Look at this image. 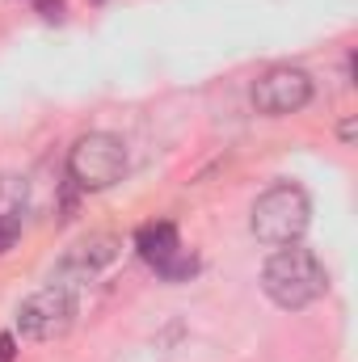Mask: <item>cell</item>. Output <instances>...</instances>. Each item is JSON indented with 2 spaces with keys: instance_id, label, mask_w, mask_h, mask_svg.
I'll return each mask as SVG.
<instances>
[{
  "instance_id": "6da1fadb",
  "label": "cell",
  "mask_w": 358,
  "mask_h": 362,
  "mask_svg": "<svg viewBox=\"0 0 358 362\" xmlns=\"http://www.w3.org/2000/svg\"><path fill=\"white\" fill-rule=\"evenodd\" d=\"M262 291H266L270 303L299 312V308H312L329 291V274L312 249L287 245V249H274L270 262L262 266Z\"/></svg>"
},
{
  "instance_id": "7a4b0ae2",
  "label": "cell",
  "mask_w": 358,
  "mask_h": 362,
  "mask_svg": "<svg viewBox=\"0 0 358 362\" xmlns=\"http://www.w3.org/2000/svg\"><path fill=\"white\" fill-rule=\"evenodd\" d=\"M308 223H312V198L295 181H274L266 194H258V202L249 211V228L266 249L299 245Z\"/></svg>"
},
{
  "instance_id": "3957f363",
  "label": "cell",
  "mask_w": 358,
  "mask_h": 362,
  "mask_svg": "<svg viewBox=\"0 0 358 362\" xmlns=\"http://www.w3.org/2000/svg\"><path fill=\"white\" fill-rule=\"evenodd\" d=\"M127 173V148L110 131H89L68 152V177L81 189H110Z\"/></svg>"
},
{
  "instance_id": "277c9868",
  "label": "cell",
  "mask_w": 358,
  "mask_h": 362,
  "mask_svg": "<svg viewBox=\"0 0 358 362\" xmlns=\"http://www.w3.org/2000/svg\"><path fill=\"white\" fill-rule=\"evenodd\" d=\"M72 320H76V291L59 282H47L42 291L25 295L17 308V333L25 341H55L72 329Z\"/></svg>"
},
{
  "instance_id": "5b68a950",
  "label": "cell",
  "mask_w": 358,
  "mask_h": 362,
  "mask_svg": "<svg viewBox=\"0 0 358 362\" xmlns=\"http://www.w3.org/2000/svg\"><path fill=\"white\" fill-rule=\"evenodd\" d=\"M118 257H122V240H118L114 232H89V236H81V240L59 257L51 282L76 291V286H85V282H97L105 270H114Z\"/></svg>"
},
{
  "instance_id": "8992f818",
  "label": "cell",
  "mask_w": 358,
  "mask_h": 362,
  "mask_svg": "<svg viewBox=\"0 0 358 362\" xmlns=\"http://www.w3.org/2000/svg\"><path fill=\"white\" fill-rule=\"evenodd\" d=\"M308 101H312V76H308L304 68H291V64L270 68L266 76H258V85H253V105H258V114H266V118L295 114V110H304Z\"/></svg>"
},
{
  "instance_id": "52a82bcc",
  "label": "cell",
  "mask_w": 358,
  "mask_h": 362,
  "mask_svg": "<svg viewBox=\"0 0 358 362\" xmlns=\"http://www.w3.org/2000/svg\"><path fill=\"white\" fill-rule=\"evenodd\" d=\"M135 253L152 266V270H161L169 257H178L181 253V236L178 228L169 223V219H156V223H144L139 232H135Z\"/></svg>"
},
{
  "instance_id": "ba28073f",
  "label": "cell",
  "mask_w": 358,
  "mask_h": 362,
  "mask_svg": "<svg viewBox=\"0 0 358 362\" xmlns=\"http://www.w3.org/2000/svg\"><path fill=\"white\" fill-rule=\"evenodd\" d=\"M25 198H30L25 177H0V219H17V223H21Z\"/></svg>"
},
{
  "instance_id": "9c48e42d",
  "label": "cell",
  "mask_w": 358,
  "mask_h": 362,
  "mask_svg": "<svg viewBox=\"0 0 358 362\" xmlns=\"http://www.w3.org/2000/svg\"><path fill=\"white\" fill-rule=\"evenodd\" d=\"M156 274H161L165 282H185V278H194V274H198V257L181 249L178 257H169V262H165V266H161Z\"/></svg>"
},
{
  "instance_id": "30bf717a",
  "label": "cell",
  "mask_w": 358,
  "mask_h": 362,
  "mask_svg": "<svg viewBox=\"0 0 358 362\" xmlns=\"http://www.w3.org/2000/svg\"><path fill=\"white\" fill-rule=\"evenodd\" d=\"M17 236H21V223L17 219H0V253H8Z\"/></svg>"
},
{
  "instance_id": "8fae6325",
  "label": "cell",
  "mask_w": 358,
  "mask_h": 362,
  "mask_svg": "<svg viewBox=\"0 0 358 362\" xmlns=\"http://www.w3.org/2000/svg\"><path fill=\"white\" fill-rule=\"evenodd\" d=\"M38 4V13L47 17V21H55V17H64V0H34Z\"/></svg>"
},
{
  "instance_id": "7c38bea8",
  "label": "cell",
  "mask_w": 358,
  "mask_h": 362,
  "mask_svg": "<svg viewBox=\"0 0 358 362\" xmlns=\"http://www.w3.org/2000/svg\"><path fill=\"white\" fill-rule=\"evenodd\" d=\"M342 144H354V118L342 122Z\"/></svg>"
}]
</instances>
